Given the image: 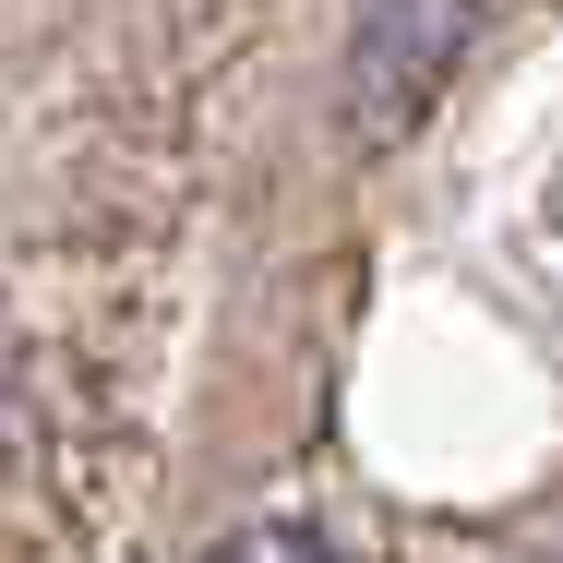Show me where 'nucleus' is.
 Instances as JSON below:
<instances>
[{
	"mask_svg": "<svg viewBox=\"0 0 563 563\" xmlns=\"http://www.w3.org/2000/svg\"><path fill=\"white\" fill-rule=\"evenodd\" d=\"M467 24H479V0H360V24H347V120L372 144H396L432 109V85L455 73Z\"/></svg>",
	"mask_w": 563,
	"mask_h": 563,
	"instance_id": "nucleus-1",
	"label": "nucleus"
},
{
	"mask_svg": "<svg viewBox=\"0 0 563 563\" xmlns=\"http://www.w3.org/2000/svg\"><path fill=\"white\" fill-rule=\"evenodd\" d=\"M217 563H336L312 528H288V516H264V528H240V540H217Z\"/></svg>",
	"mask_w": 563,
	"mask_h": 563,
	"instance_id": "nucleus-2",
	"label": "nucleus"
}]
</instances>
